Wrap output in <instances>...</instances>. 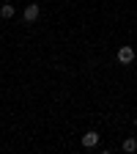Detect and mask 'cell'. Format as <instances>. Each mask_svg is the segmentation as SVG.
<instances>
[{"label":"cell","instance_id":"obj_5","mask_svg":"<svg viewBox=\"0 0 137 154\" xmlns=\"http://www.w3.org/2000/svg\"><path fill=\"white\" fill-rule=\"evenodd\" d=\"M124 151H137V140L134 138H126L124 140Z\"/></svg>","mask_w":137,"mask_h":154},{"label":"cell","instance_id":"obj_2","mask_svg":"<svg viewBox=\"0 0 137 154\" xmlns=\"http://www.w3.org/2000/svg\"><path fill=\"white\" fill-rule=\"evenodd\" d=\"M82 146H85V149L99 146V132H85V135H82Z\"/></svg>","mask_w":137,"mask_h":154},{"label":"cell","instance_id":"obj_4","mask_svg":"<svg viewBox=\"0 0 137 154\" xmlns=\"http://www.w3.org/2000/svg\"><path fill=\"white\" fill-rule=\"evenodd\" d=\"M16 11H14V6L11 3H3V6H0V17H3V19H11Z\"/></svg>","mask_w":137,"mask_h":154},{"label":"cell","instance_id":"obj_1","mask_svg":"<svg viewBox=\"0 0 137 154\" xmlns=\"http://www.w3.org/2000/svg\"><path fill=\"white\" fill-rule=\"evenodd\" d=\"M38 14H41V8H38V3H28V6H25V11H22L25 22H36V19H38Z\"/></svg>","mask_w":137,"mask_h":154},{"label":"cell","instance_id":"obj_3","mask_svg":"<svg viewBox=\"0 0 137 154\" xmlns=\"http://www.w3.org/2000/svg\"><path fill=\"white\" fill-rule=\"evenodd\" d=\"M118 61H121V63H132V61H134V50H132V47H121V50H118Z\"/></svg>","mask_w":137,"mask_h":154},{"label":"cell","instance_id":"obj_6","mask_svg":"<svg viewBox=\"0 0 137 154\" xmlns=\"http://www.w3.org/2000/svg\"><path fill=\"white\" fill-rule=\"evenodd\" d=\"M134 127H137V119H134Z\"/></svg>","mask_w":137,"mask_h":154}]
</instances>
